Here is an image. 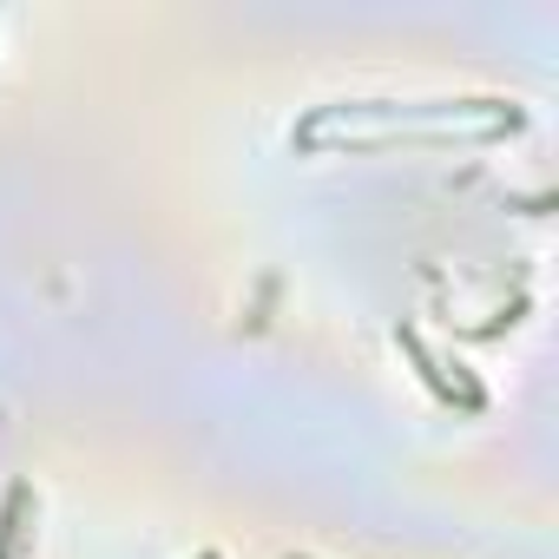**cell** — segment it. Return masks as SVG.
<instances>
[{
	"label": "cell",
	"mask_w": 559,
	"mask_h": 559,
	"mask_svg": "<svg viewBox=\"0 0 559 559\" xmlns=\"http://www.w3.org/2000/svg\"><path fill=\"white\" fill-rule=\"evenodd\" d=\"M27 507H34V487H27V480H14V487H8V500H0V559H14V552H21Z\"/></svg>",
	"instance_id": "1"
},
{
	"label": "cell",
	"mask_w": 559,
	"mask_h": 559,
	"mask_svg": "<svg viewBox=\"0 0 559 559\" xmlns=\"http://www.w3.org/2000/svg\"><path fill=\"white\" fill-rule=\"evenodd\" d=\"M290 559H297V552H290Z\"/></svg>",
	"instance_id": "4"
},
{
	"label": "cell",
	"mask_w": 559,
	"mask_h": 559,
	"mask_svg": "<svg viewBox=\"0 0 559 559\" xmlns=\"http://www.w3.org/2000/svg\"><path fill=\"white\" fill-rule=\"evenodd\" d=\"M198 559H224V552H198Z\"/></svg>",
	"instance_id": "3"
},
{
	"label": "cell",
	"mask_w": 559,
	"mask_h": 559,
	"mask_svg": "<svg viewBox=\"0 0 559 559\" xmlns=\"http://www.w3.org/2000/svg\"><path fill=\"white\" fill-rule=\"evenodd\" d=\"M395 343H402V349H408V356H415V369H421V382H428V389H435V395H441V402H454V389H448V382H441V369H435V356H428V349H421V336H415V330H395Z\"/></svg>",
	"instance_id": "2"
}]
</instances>
